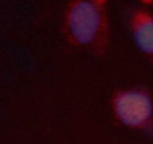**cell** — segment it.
<instances>
[{
  "label": "cell",
  "mask_w": 153,
  "mask_h": 144,
  "mask_svg": "<svg viewBox=\"0 0 153 144\" xmlns=\"http://www.w3.org/2000/svg\"><path fill=\"white\" fill-rule=\"evenodd\" d=\"M62 32L67 41L97 58L110 47L109 1L72 0L66 7Z\"/></svg>",
  "instance_id": "obj_1"
},
{
  "label": "cell",
  "mask_w": 153,
  "mask_h": 144,
  "mask_svg": "<svg viewBox=\"0 0 153 144\" xmlns=\"http://www.w3.org/2000/svg\"><path fill=\"white\" fill-rule=\"evenodd\" d=\"M110 106L118 124L153 137V95L149 88L138 85L116 89Z\"/></svg>",
  "instance_id": "obj_2"
},
{
  "label": "cell",
  "mask_w": 153,
  "mask_h": 144,
  "mask_svg": "<svg viewBox=\"0 0 153 144\" xmlns=\"http://www.w3.org/2000/svg\"><path fill=\"white\" fill-rule=\"evenodd\" d=\"M127 24L136 47L153 68V12L148 6L136 7L130 10Z\"/></svg>",
  "instance_id": "obj_3"
}]
</instances>
